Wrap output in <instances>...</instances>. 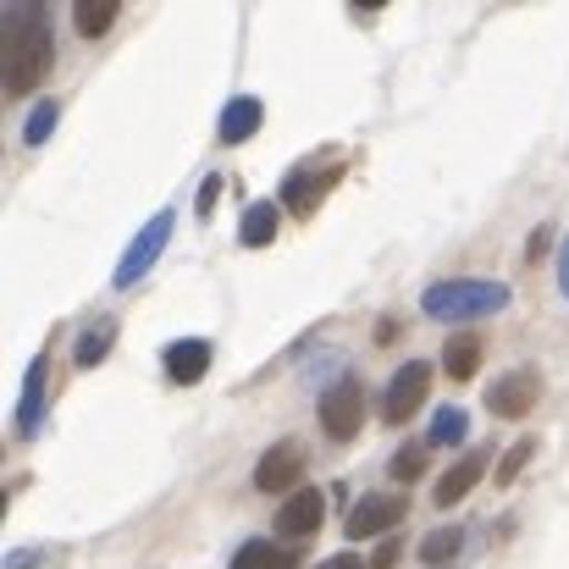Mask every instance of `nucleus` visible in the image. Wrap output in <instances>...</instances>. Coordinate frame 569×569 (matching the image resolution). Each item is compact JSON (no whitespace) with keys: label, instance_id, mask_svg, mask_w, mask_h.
Returning a JSON list of instances; mask_svg holds the SVG:
<instances>
[{"label":"nucleus","instance_id":"29","mask_svg":"<svg viewBox=\"0 0 569 569\" xmlns=\"http://www.w3.org/2000/svg\"><path fill=\"white\" fill-rule=\"evenodd\" d=\"M559 293L569 299V238L559 243Z\"/></svg>","mask_w":569,"mask_h":569},{"label":"nucleus","instance_id":"30","mask_svg":"<svg viewBox=\"0 0 569 569\" xmlns=\"http://www.w3.org/2000/svg\"><path fill=\"white\" fill-rule=\"evenodd\" d=\"M39 565V553H11V559H6V569H33Z\"/></svg>","mask_w":569,"mask_h":569},{"label":"nucleus","instance_id":"25","mask_svg":"<svg viewBox=\"0 0 569 569\" xmlns=\"http://www.w3.org/2000/svg\"><path fill=\"white\" fill-rule=\"evenodd\" d=\"M221 189H227V178H216V172H210V178L199 183V199H193V210H199V216H210V210H216V199H221Z\"/></svg>","mask_w":569,"mask_h":569},{"label":"nucleus","instance_id":"2","mask_svg":"<svg viewBox=\"0 0 569 569\" xmlns=\"http://www.w3.org/2000/svg\"><path fill=\"white\" fill-rule=\"evenodd\" d=\"M509 305V288L503 282H481V277H453V282H431L420 293V310L431 321H481V316H498Z\"/></svg>","mask_w":569,"mask_h":569},{"label":"nucleus","instance_id":"10","mask_svg":"<svg viewBox=\"0 0 569 569\" xmlns=\"http://www.w3.org/2000/svg\"><path fill=\"white\" fill-rule=\"evenodd\" d=\"M321 520H327V498H321L316 487H299V492L282 498V509H277V531H282V537H316Z\"/></svg>","mask_w":569,"mask_h":569},{"label":"nucleus","instance_id":"9","mask_svg":"<svg viewBox=\"0 0 569 569\" xmlns=\"http://www.w3.org/2000/svg\"><path fill=\"white\" fill-rule=\"evenodd\" d=\"M537 398H542V377L537 371H509V377L492 381V392H487L498 420H526L537 409Z\"/></svg>","mask_w":569,"mask_h":569},{"label":"nucleus","instance_id":"13","mask_svg":"<svg viewBox=\"0 0 569 569\" xmlns=\"http://www.w3.org/2000/svg\"><path fill=\"white\" fill-rule=\"evenodd\" d=\"M260 122H266V106H260L254 94H238V100H227L216 133H221V144H243V139L260 133Z\"/></svg>","mask_w":569,"mask_h":569},{"label":"nucleus","instance_id":"4","mask_svg":"<svg viewBox=\"0 0 569 569\" xmlns=\"http://www.w3.org/2000/svg\"><path fill=\"white\" fill-rule=\"evenodd\" d=\"M426 392H431V366L426 360H403L392 371V381H387V392H381V420L387 426H403L426 403Z\"/></svg>","mask_w":569,"mask_h":569},{"label":"nucleus","instance_id":"12","mask_svg":"<svg viewBox=\"0 0 569 569\" xmlns=\"http://www.w3.org/2000/svg\"><path fill=\"white\" fill-rule=\"evenodd\" d=\"M167 377L178 381V387H193V381H204L210 371V343L204 338H178V343H167Z\"/></svg>","mask_w":569,"mask_h":569},{"label":"nucleus","instance_id":"1","mask_svg":"<svg viewBox=\"0 0 569 569\" xmlns=\"http://www.w3.org/2000/svg\"><path fill=\"white\" fill-rule=\"evenodd\" d=\"M56 33L44 6H11L6 11V94H33L50 78Z\"/></svg>","mask_w":569,"mask_h":569},{"label":"nucleus","instance_id":"18","mask_svg":"<svg viewBox=\"0 0 569 569\" xmlns=\"http://www.w3.org/2000/svg\"><path fill=\"white\" fill-rule=\"evenodd\" d=\"M459 553H465V531H459V526H442V531H431V537L420 542V565L426 569H448Z\"/></svg>","mask_w":569,"mask_h":569},{"label":"nucleus","instance_id":"3","mask_svg":"<svg viewBox=\"0 0 569 569\" xmlns=\"http://www.w3.org/2000/svg\"><path fill=\"white\" fill-rule=\"evenodd\" d=\"M360 426H366V387H360V377L332 381L321 392V431L332 442H349V437H360Z\"/></svg>","mask_w":569,"mask_h":569},{"label":"nucleus","instance_id":"21","mask_svg":"<svg viewBox=\"0 0 569 569\" xmlns=\"http://www.w3.org/2000/svg\"><path fill=\"white\" fill-rule=\"evenodd\" d=\"M465 431H470V415L465 409H437V420H431V448H448V442H465Z\"/></svg>","mask_w":569,"mask_h":569},{"label":"nucleus","instance_id":"17","mask_svg":"<svg viewBox=\"0 0 569 569\" xmlns=\"http://www.w3.org/2000/svg\"><path fill=\"white\" fill-rule=\"evenodd\" d=\"M232 569H299V553L277 548V542H243L232 553Z\"/></svg>","mask_w":569,"mask_h":569},{"label":"nucleus","instance_id":"16","mask_svg":"<svg viewBox=\"0 0 569 569\" xmlns=\"http://www.w3.org/2000/svg\"><path fill=\"white\" fill-rule=\"evenodd\" d=\"M481 355H487V349H481V332H453L448 349H442V371L453 381H470L476 366H481Z\"/></svg>","mask_w":569,"mask_h":569},{"label":"nucleus","instance_id":"5","mask_svg":"<svg viewBox=\"0 0 569 569\" xmlns=\"http://www.w3.org/2000/svg\"><path fill=\"white\" fill-rule=\"evenodd\" d=\"M172 221H178L172 210H161V216H150V221H144V232L128 243V254H122V266H117V277H111L117 288H133V282L161 260V249H167V238H172Z\"/></svg>","mask_w":569,"mask_h":569},{"label":"nucleus","instance_id":"19","mask_svg":"<svg viewBox=\"0 0 569 569\" xmlns=\"http://www.w3.org/2000/svg\"><path fill=\"white\" fill-rule=\"evenodd\" d=\"M111 343H117V321H111V316H100V321L78 338V355H72V360H78L83 371H94V366L111 355Z\"/></svg>","mask_w":569,"mask_h":569},{"label":"nucleus","instance_id":"24","mask_svg":"<svg viewBox=\"0 0 569 569\" xmlns=\"http://www.w3.org/2000/svg\"><path fill=\"white\" fill-rule=\"evenodd\" d=\"M426 453H431V442H415V448L392 453V465H387V470H392V481H403V487H409V481L426 470Z\"/></svg>","mask_w":569,"mask_h":569},{"label":"nucleus","instance_id":"11","mask_svg":"<svg viewBox=\"0 0 569 569\" xmlns=\"http://www.w3.org/2000/svg\"><path fill=\"white\" fill-rule=\"evenodd\" d=\"M487 476V453H465L459 465H448L442 470V481H437V509H453V503H465L470 492H476V481Z\"/></svg>","mask_w":569,"mask_h":569},{"label":"nucleus","instance_id":"20","mask_svg":"<svg viewBox=\"0 0 569 569\" xmlns=\"http://www.w3.org/2000/svg\"><path fill=\"white\" fill-rule=\"evenodd\" d=\"M117 6H122V0H78V6H72V28H78L83 39H100V33L117 22Z\"/></svg>","mask_w":569,"mask_h":569},{"label":"nucleus","instance_id":"27","mask_svg":"<svg viewBox=\"0 0 569 569\" xmlns=\"http://www.w3.org/2000/svg\"><path fill=\"white\" fill-rule=\"evenodd\" d=\"M316 569H371V565H366L360 553H332L327 565H316Z\"/></svg>","mask_w":569,"mask_h":569},{"label":"nucleus","instance_id":"22","mask_svg":"<svg viewBox=\"0 0 569 569\" xmlns=\"http://www.w3.org/2000/svg\"><path fill=\"white\" fill-rule=\"evenodd\" d=\"M531 459H537V437H520V442H509V453H503V465L492 470V481H498V487H509V481H515V476H520Z\"/></svg>","mask_w":569,"mask_h":569},{"label":"nucleus","instance_id":"28","mask_svg":"<svg viewBox=\"0 0 569 569\" xmlns=\"http://www.w3.org/2000/svg\"><path fill=\"white\" fill-rule=\"evenodd\" d=\"M548 243H553V232H548V227H537V232H531V243H526V254L537 260V254H548Z\"/></svg>","mask_w":569,"mask_h":569},{"label":"nucleus","instance_id":"14","mask_svg":"<svg viewBox=\"0 0 569 569\" xmlns=\"http://www.w3.org/2000/svg\"><path fill=\"white\" fill-rule=\"evenodd\" d=\"M277 227H282V204L254 199V204L243 210V221H238V238H243V249H266V243L277 238Z\"/></svg>","mask_w":569,"mask_h":569},{"label":"nucleus","instance_id":"23","mask_svg":"<svg viewBox=\"0 0 569 569\" xmlns=\"http://www.w3.org/2000/svg\"><path fill=\"white\" fill-rule=\"evenodd\" d=\"M56 117H61V106H56V100H39V106L28 111V122H22V144H44L50 128H56Z\"/></svg>","mask_w":569,"mask_h":569},{"label":"nucleus","instance_id":"26","mask_svg":"<svg viewBox=\"0 0 569 569\" xmlns=\"http://www.w3.org/2000/svg\"><path fill=\"white\" fill-rule=\"evenodd\" d=\"M392 565H398V537H387L377 548V559H371V569H392Z\"/></svg>","mask_w":569,"mask_h":569},{"label":"nucleus","instance_id":"8","mask_svg":"<svg viewBox=\"0 0 569 569\" xmlns=\"http://www.w3.org/2000/svg\"><path fill=\"white\" fill-rule=\"evenodd\" d=\"M299 476H305V448L299 442H277V448H266L260 453V465H254V487L260 492H299Z\"/></svg>","mask_w":569,"mask_h":569},{"label":"nucleus","instance_id":"15","mask_svg":"<svg viewBox=\"0 0 569 569\" xmlns=\"http://www.w3.org/2000/svg\"><path fill=\"white\" fill-rule=\"evenodd\" d=\"M39 420H44V360H33V366H28V377H22L17 431H22V437H39Z\"/></svg>","mask_w":569,"mask_h":569},{"label":"nucleus","instance_id":"7","mask_svg":"<svg viewBox=\"0 0 569 569\" xmlns=\"http://www.w3.org/2000/svg\"><path fill=\"white\" fill-rule=\"evenodd\" d=\"M409 515V498L403 492H371V498H360L355 509H349V537H387L398 520Z\"/></svg>","mask_w":569,"mask_h":569},{"label":"nucleus","instance_id":"6","mask_svg":"<svg viewBox=\"0 0 569 569\" xmlns=\"http://www.w3.org/2000/svg\"><path fill=\"white\" fill-rule=\"evenodd\" d=\"M338 178H343V167H338V161H327L321 172H316V167H299V172H288V183H282V204H288L299 221H310V216L321 210V199L332 193Z\"/></svg>","mask_w":569,"mask_h":569}]
</instances>
